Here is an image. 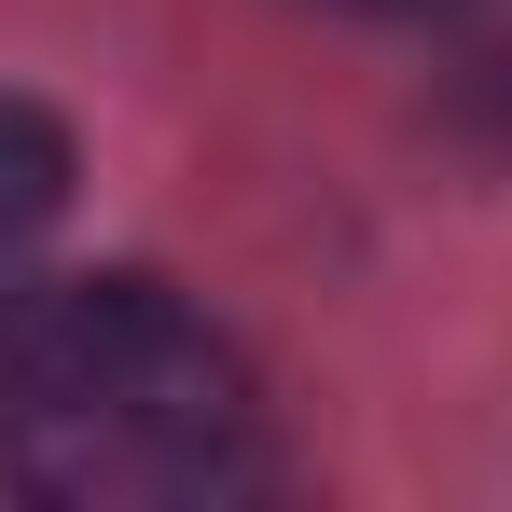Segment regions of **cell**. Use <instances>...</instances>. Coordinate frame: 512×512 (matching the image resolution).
I'll list each match as a JSON object with an SVG mask.
<instances>
[{
    "label": "cell",
    "instance_id": "obj_1",
    "mask_svg": "<svg viewBox=\"0 0 512 512\" xmlns=\"http://www.w3.org/2000/svg\"><path fill=\"white\" fill-rule=\"evenodd\" d=\"M263 471L250 360L167 277L0 291V485L56 512H194Z\"/></svg>",
    "mask_w": 512,
    "mask_h": 512
},
{
    "label": "cell",
    "instance_id": "obj_3",
    "mask_svg": "<svg viewBox=\"0 0 512 512\" xmlns=\"http://www.w3.org/2000/svg\"><path fill=\"white\" fill-rule=\"evenodd\" d=\"M346 14H443V0H346Z\"/></svg>",
    "mask_w": 512,
    "mask_h": 512
},
{
    "label": "cell",
    "instance_id": "obj_2",
    "mask_svg": "<svg viewBox=\"0 0 512 512\" xmlns=\"http://www.w3.org/2000/svg\"><path fill=\"white\" fill-rule=\"evenodd\" d=\"M56 208H70V125L28 111V97H0V277L56 236Z\"/></svg>",
    "mask_w": 512,
    "mask_h": 512
}]
</instances>
